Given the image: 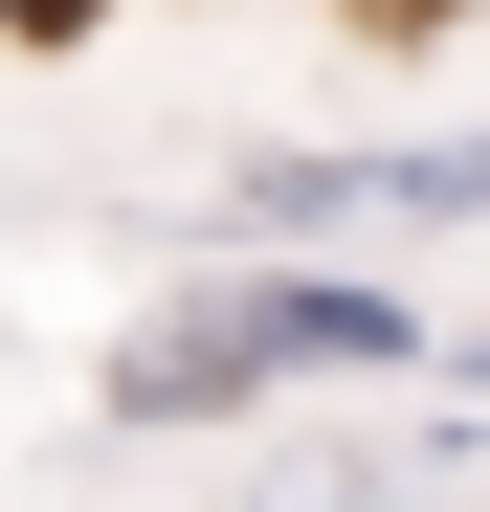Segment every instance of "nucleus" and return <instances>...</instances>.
<instances>
[{"instance_id": "obj_2", "label": "nucleus", "mask_w": 490, "mask_h": 512, "mask_svg": "<svg viewBox=\"0 0 490 512\" xmlns=\"http://www.w3.org/2000/svg\"><path fill=\"white\" fill-rule=\"evenodd\" d=\"M357 223H490V134H379V156H245L223 245H357Z\"/></svg>"}, {"instance_id": "obj_1", "label": "nucleus", "mask_w": 490, "mask_h": 512, "mask_svg": "<svg viewBox=\"0 0 490 512\" xmlns=\"http://www.w3.org/2000/svg\"><path fill=\"white\" fill-rule=\"evenodd\" d=\"M401 357H424V312H401L379 268L245 245V268H223V290H179V312H156L90 401H112V446H179V423H245L268 379H401Z\"/></svg>"}, {"instance_id": "obj_4", "label": "nucleus", "mask_w": 490, "mask_h": 512, "mask_svg": "<svg viewBox=\"0 0 490 512\" xmlns=\"http://www.w3.org/2000/svg\"><path fill=\"white\" fill-rule=\"evenodd\" d=\"M446 379H468V401H490V334H468V357H446Z\"/></svg>"}, {"instance_id": "obj_3", "label": "nucleus", "mask_w": 490, "mask_h": 512, "mask_svg": "<svg viewBox=\"0 0 490 512\" xmlns=\"http://www.w3.org/2000/svg\"><path fill=\"white\" fill-rule=\"evenodd\" d=\"M112 23V0H0V45H90Z\"/></svg>"}]
</instances>
